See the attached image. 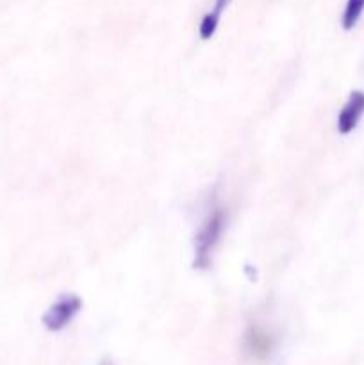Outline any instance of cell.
<instances>
[{"label": "cell", "instance_id": "obj_3", "mask_svg": "<svg viewBox=\"0 0 364 365\" xmlns=\"http://www.w3.org/2000/svg\"><path fill=\"white\" fill-rule=\"evenodd\" d=\"M364 116V91H352L338 114V132L341 135L352 134Z\"/></svg>", "mask_w": 364, "mask_h": 365}, {"label": "cell", "instance_id": "obj_7", "mask_svg": "<svg viewBox=\"0 0 364 365\" xmlns=\"http://www.w3.org/2000/svg\"><path fill=\"white\" fill-rule=\"evenodd\" d=\"M102 365H109V364H107V362H103V364H102Z\"/></svg>", "mask_w": 364, "mask_h": 365}, {"label": "cell", "instance_id": "obj_1", "mask_svg": "<svg viewBox=\"0 0 364 365\" xmlns=\"http://www.w3.org/2000/svg\"><path fill=\"white\" fill-rule=\"evenodd\" d=\"M225 225H227V212L221 207L211 210L198 234L195 235V259H193L195 269H207L211 266L213 253L220 242Z\"/></svg>", "mask_w": 364, "mask_h": 365}, {"label": "cell", "instance_id": "obj_6", "mask_svg": "<svg viewBox=\"0 0 364 365\" xmlns=\"http://www.w3.org/2000/svg\"><path fill=\"white\" fill-rule=\"evenodd\" d=\"M364 13V0H346L345 9L341 14V27L345 31H352L359 24Z\"/></svg>", "mask_w": 364, "mask_h": 365}, {"label": "cell", "instance_id": "obj_4", "mask_svg": "<svg viewBox=\"0 0 364 365\" xmlns=\"http://www.w3.org/2000/svg\"><path fill=\"white\" fill-rule=\"evenodd\" d=\"M228 4H231V0H214L213 9H211L209 13L203 14L202 21H200L198 25V36L203 39V41H207V39H211L214 36V32H216L218 29V24H220L221 14H223V11L227 9Z\"/></svg>", "mask_w": 364, "mask_h": 365}, {"label": "cell", "instance_id": "obj_2", "mask_svg": "<svg viewBox=\"0 0 364 365\" xmlns=\"http://www.w3.org/2000/svg\"><path fill=\"white\" fill-rule=\"evenodd\" d=\"M81 310L82 299L77 294H63L46 309L41 316V323L49 331H61L75 319Z\"/></svg>", "mask_w": 364, "mask_h": 365}, {"label": "cell", "instance_id": "obj_5", "mask_svg": "<svg viewBox=\"0 0 364 365\" xmlns=\"http://www.w3.org/2000/svg\"><path fill=\"white\" fill-rule=\"evenodd\" d=\"M246 348L257 356L270 355L271 348H273V339L259 328H250L246 334Z\"/></svg>", "mask_w": 364, "mask_h": 365}]
</instances>
